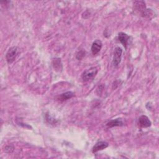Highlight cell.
Masks as SVG:
<instances>
[{
    "label": "cell",
    "instance_id": "obj_12",
    "mask_svg": "<svg viewBox=\"0 0 159 159\" xmlns=\"http://www.w3.org/2000/svg\"><path fill=\"white\" fill-rule=\"evenodd\" d=\"M14 150V148L12 145H7L4 148V152L7 153H11Z\"/></svg>",
    "mask_w": 159,
    "mask_h": 159
},
{
    "label": "cell",
    "instance_id": "obj_9",
    "mask_svg": "<svg viewBox=\"0 0 159 159\" xmlns=\"http://www.w3.org/2000/svg\"><path fill=\"white\" fill-rule=\"evenodd\" d=\"M124 123L120 119H116L114 120H112L108 123H107V126L109 127H116V126H122L123 125Z\"/></svg>",
    "mask_w": 159,
    "mask_h": 159
},
{
    "label": "cell",
    "instance_id": "obj_2",
    "mask_svg": "<svg viewBox=\"0 0 159 159\" xmlns=\"http://www.w3.org/2000/svg\"><path fill=\"white\" fill-rule=\"evenodd\" d=\"M98 73V70L96 67H91L86 70L82 74L81 78L84 81H89L93 80Z\"/></svg>",
    "mask_w": 159,
    "mask_h": 159
},
{
    "label": "cell",
    "instance_id": "obj_6",
    "mask_svg": "<svg viewBox=\"0 0 159 159\" xmlns=\"http://www.w3.org/2000/svg\"><path fill=\"white\" fill-rule=\"evenodd\" d=\"M102 43L100 40H95L91 46V52L93 54L96 55L97 53H98L102 48Z\"/></svg>",
    "mask_w": 159,
    "mask_h": 159
},
{
    "label": "cell",
    "instance_id": "obj_7",
    "mask_svg": "<svg viewBox=\"0 0 159 159\" xmlns=\"http://www.w3.org/2000/svg\"><path fill=\"white\" fill-rule=\"evenodd\" d=\"M107 147H108V143H107L106 142H104V141H100V142H97L94 145V146L93 148L92 152L93 153H95L99 150H104L106 148H107Z\"/></svg>",
    "mask_w": 159,
    "mask_h": 159
},
{
    "label": "cell",
    "instance_id": "obj_10",
    "mask_svg": "<svg viewBox=\"0 0 159 159\" xmlns=\"http://www.w3.org/2000/svg\"><path fill=\"white\" fill-rule=\"evenodd\" d=\"M73 96H74L73 93H72L71 91H68V92H66V93H64L60 94L59 96V97L58 98V99L59 101H65V100L71 98Z\"/></svg>",
    "mask_w": 159,
    "mask_h": 159
},
{
    "label": "cell",
    "instance_id": "obj_11",
    "mask_svg": "<svg viewBox=\"0 0 159 159\" xmlns=\"http://www.w3.org/2000/svg\"><path fill=\"white\" fill-rule=\"evenodd\" d=\"M52 64H53V66L54 68V69L56 71H60L62 69V65H61V63L60 61V59L58 58H55L52 61Z\"/></svg>",
    "mask_w": 159,
    "mask_h": 159
},
{
    "label": "cell",
    "instance_id": "obj_5",
    "mask_svg": "<svg viewBox=\"0 0 159 159\" xmlns=\"http://www.w3.org/2000/svg\"><path fill=\"white\" fill-rule=\"evenodd\" d=\"M138 124L140 127L146 128V127H150L152 124V122L147 116L145 115H142L139 118Z\"/></svg>",
    "mask_w": 159,
    "mask_h": 159
},
{
    "label": "cell",
    "instance_id": "obj_1",
    "mask_svg": "<svg viewBox=\"0 0 159 159\" xmlns=\"http://www.w3.org/2000/svg\"><path fill=\"white\" fill-rule=\"evenodd\" d=\"M134 7L135 10L139 11L142 16L143 17H149L152 14L151 9H148L146 8L145 4L143 1H137L134 2Z\"/></svg>",
    "mask_w": 159,
    "mask_h": 159
},
{
    "label": "cell",
    "instance_id": "obj_4",
    "mask_svg": "<svg viewBox=\"0 0 159 159\" xmlns=\"http://www.w3.org/2000/svg\"><path fill=\"white\" fill-rule=\"evenodd\" d=\"M122 50L120 47H116L114 52V57L112 60V64L114 66H117L120 63L121 57H122Z\"/></svg>",
    "mask_w": 159,
    "mask_h": 159
},
{
    "label": "cell",
    "instance_id": "obj_3",
    "mask_svg": "<svg viewBox=\"0 0 159 159\" xmlns=\"http://www.w3.org/2000/svg\"><path fill=\"white\" fill-rule=\"evenodd\" d=\"M17 47H12L8 50L6 55V58L8 63H11L14 61L17 55Z\"/></svg>",
    "mask_w": 159,
    "mask_h": 159
},
{
    "label": "cell",
    "instance_id": "obj_8",
    "mask_svg": "<svg viewBox=\"0 0 159 159\" xmlns=\"http://www.w3.org/2000/svg\"><path fill=\"white\" fill-rule=\"evenodd\" d=\"M130 37L124 32H120L118 34V39L122 43L123 46L126 48L128 40H129Z\"/></svg>",
    "mask_w": 159,
    "mask_h": 159
},
{
    "label": "cell",
    "instance_id": "obj_13",
    "mask_svg": "<svg viewBox=\"0 0 159 159\" xmlns=\"http://www.w3.org/2000/svg\"><path fill=\"white\" fill-rule=\"evenodd\" d=\"M79 55L80 56V58H79V60H80V59H81L82 57H83L84 56V51H80V52H78V53L77 54L76 57H78V56H79Z\"/></svg>",
    "mask_w": 159,
    "mask_h": 159
}]
</instances>
